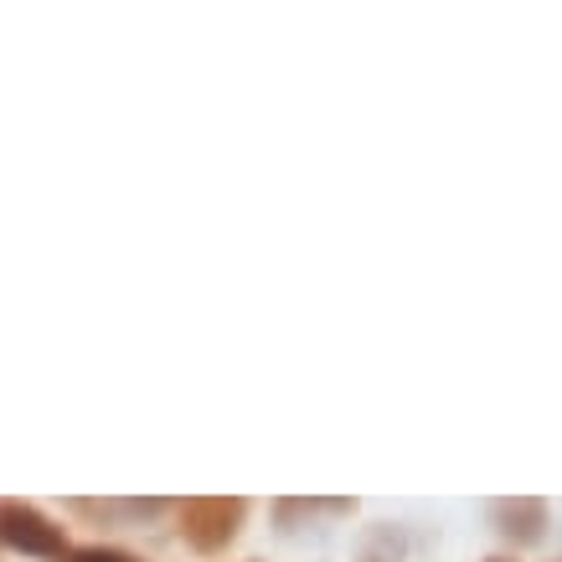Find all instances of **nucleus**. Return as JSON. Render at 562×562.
<instances>
[{"mask_svg": "<svg viewBox=\"0 0 562 562\" xmlns=\"http://www.w3.org/2000/svg\"><path fill=\"white\" fill-rule=\"evenodd\" d=\"M176 516H181V542L191 552H222L238 542L243 521H248V501L243 495H191Z\"/></svg>", "mask_w": 562, "mask_h": 562, "instance_id": "nucleus-1", "label": "nucleus"}, {"mask_svg": "<svg viewBox=\"0 0 562 562\" xmlns=\"http://www.w3.org/2000/svg\"><path fill=\"white\" fill-rule=\"evenodd\" d=\"M403 558V531L397 527H372L361 537V558L357 562H397Z\"/></svg>", "mask_w": 562, "mask_h": 562, "instance_id": "nucleus-4", "label": "nucleus"}, {"mask_svg": "<svg viewBox=\"0 0 562 562\" xmlns=\"http://www.w3.org/2000/svg\"><path fill=\"white\" fill-rule=\"evenodd\" d=\"M63 562H145V558L124 552V547H72Z\"/></svg>", "mask_w": 562, "mask_h": 562, "instance_id": "nucleus-5", "label": "nucleus"}, {"mask_svg": "<svg viewBox=\"0 0 562 562\" xmlns=\"http://www.w3.org/2000/svg\"><path fill=\"white\" fill-rule=\"evenodd\" d=\"M0 547H11L21 558L63 562L72 552L68 531L57 527L47 512H36L32 501H0Z\"/></svg>", "mask_w": 562, "mask_h": 562, "instance_id": "nucleus-2", "label": "nucleus"}, {"mask_svg": "<svg viewBox=\"0 0 562 562\" xmlns=\"http://www.w3.org/2000/svg\"><path fill=\"white\" fill-rule=\"evenodd\" d=\"M491 562H512V558H491Z\"/></svg>", "mask_w": 562, "mask_h": 562, "instance_id": "nucleus-6", "label": "nucleus"}, {"mask_svg": "<svg viewBox=\"0 0 562 562\" xmlns=\"http://www.w3.org/2000/svg\"><path fill=\"white\" fill-rule=\"evenodd\" d=\"M495 527H501V537L516 547H537L547 537V527H552V516H547V501H537V495H512V501H495L491 506Z\"/></svg>", "mask_w": 562, "mask_h": 562, "instance_id": "nucleus-3", "label": "nucleus"}]
</instances>
